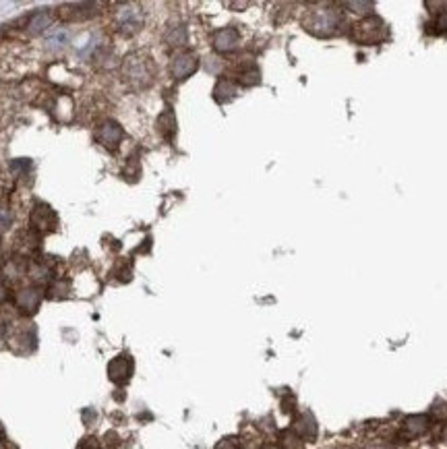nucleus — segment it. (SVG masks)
<instances>
[{"instance_id": "obj_1", "label": "nucleus", "mask_w": 447, "mask_h": 449, "mask_svg": "<svg viewBox=\"0 0 447 449\" xmlns=\"http://www.w3.org/2000/svg\"><path fill=\"white\" fill-rule=\"evenodd\" d=\"M303 25L308 33L317 38H332L342 31L344 19H342V13L332 6H317L307 11V15L303 17Z\"/></svg>"}, {"instance_id": "obj_2", "label": "nucleus", "mask_w": 447, "mask_h": 449, "mask_svg": "<svg viewBox=\"0 0 447 449\" xmlns=\"http://www.w3.org/2000/svg\"><path fill=\"white\" fill-rule=\"evenodd\" d=\"M153 62L147 54L131 52L122 60V77L133 89H147L153 83Z\"/></svg>"}, {"instance_id": "obj_3", "label": "nucleus", "mask_w": 447, "mask_h": 449, "mask_svg": "<svg viewBox=\"0 0 447 449\" xmlns=\"http://www.w3.org/2000/svg\"><path fill=\"white\" fill-rule=\"evenodd\" d=\"M352 40L356 44H364V46H373L385 40L388 35V25L383 19L379 17H366L363 21H359L356 25H352Z\"/></svg>"}, {"instance_id": "obj_4", "label": "nucleus", "mask_w": 447, "mask_h": 449, "mask_svg": "<svg viewBox=\"0 0 447 449\" xmlns=\"http://www.w3.org/2000/svg\"><path fill=\"white\" fill-rule=\"evenodd\" d=\"M143 21H145V17H143L141 6L137 4H122L116 11V25L122 35H135L137 31H141Z\"/></svg>"}, {"instance_id": "obj_5", "label": "nucleus", "mask_w": 447, "mask_h": 449, "mask_svg": "<svg viewBox=\"0 0 447 449\" xmlns=\"http://www.w3.org/2000/svg\"><path fill=\"white\" fill-rule=\"evenodd\" d=\"M197 69H199V56L189 52V50L174 54L172 60H170V75L176 81L189 79Z\"/></svg>"}, {"instance_id": "obj_6", "label": "nucleus", "mask_w": 447, "mask_h": 449, "mask_svg": "<svg viewBox=\"0 0 447 449\" xmlns=\"http://www.w3.org/2000/svg\"><path fill=\"white\" fill-rule=\"evenodd\" d=\"M95 137H98L100 145H104V147L110 149V152H116V149L120 147V141H122V137H124V131H122V127H120L116 120H106V123H102V125L98 127Z\"/></svg>"}, {"instance_id": "obj_7", "label": "nucleus", "mask_w": 447, "mask_h": 449, "mask_svg": "<svg viewBox=\"0 0 447 449\" xmlns=\"http://www.w3.org/2000/svg\"><path fill=\"white\" fill-rule=\"evenodd\" d=\"M131 375H133V358L129 354H120V356L112 358L108 365V377L112 383L124 385V383H129Z\"/></svg>"}, {"instance_id": "obj_8", "label": "nucleus", "mask_w": 447, "mask_h": 449, "mask_svg": "<svg viewBox=\"0 0 447 449\" xmlns=\"http://www.w3.org/2000/svg\"><path fill=\"white\" fill-rule=\"evenodd\" d=\"M56 224H58V217H56V213L52 212V208H48V205H37V208L31 212V228L37 230V232H42V234H44V232H46V234L54 232Z\"/></svg>"}, {"instance_id": "obj_9", "label": "nucleus", "mask_w": 447, "mask_h": 449, "mask_svg": "<svg viewBox=\"0 0 447 449\" xmlns=\"http://www.w3.org/2000/svg\"><path fill=\"white\" fill-rule=\"evenodd\" d=\"M240 44V33L234 27H222L214 33V50L220 54L234 52Z\"/></svg>"}, {"instance_id": "obj_10", "label": "nucleus", "mask_w": 447, "mask_h": 449, "mask_svg": "<svg viewBox=\"0 0 447 449\" xmlns=\"http://www.w3.org/2000/svg\"><path fill=\"white\" fill-rule=\"evenodd\" d=\"M42 298H44V294H42L40 288H23V290L17 292V296H15V305H17V309H19L21 313H25V315H33V313L40 309Z\"/></svg>"}, {"instance_id": "obj_11", "label": "nucleus", "mask_w": 447, "mask_h": 449, "mask_svg": "<svg viewBox=\"0 0 447 449\" xmlns=\"http://www.w3.org/2000/svg\"><path fill=\"white\" fill-rule=\"evenodd\" d=\"M292 431L303 439V441H315L317 439V421L310 412H303L294 419V424H292Z\"/></svg>"}, {"instance_id": "obj_12", "label": "nucleus", "mask_w": 447, "mask_h": 449, "mask_svg": "<svg viewBox=\"0 0 447 449\" xmlns=\"http://www.w3.org/2000/svg\"><path fill=\"white\" fill-rule=\"evenodd\" d=\"M100 4L95 2H81V4H69V8L64 6V11L60 13L66 21H77V19H91L95 17L100 11Z\"/></svg>"}, {"instance_id": "obj_13", "label": "nucleus", "mask_w": 447, "mask_h": 449, "mask_svg": "<svg viewBox=\"0 0 447 449\" xmlns=\"http://www.w3.org/2000/svg\"><path fill=\"white\" fill-rule=\"evenodd\" d=\"M429 426H431V419L426 414H412V416H406V421L402 424V431L408 437H420L429 431Z\"/></svg>"}, {"instance_id": "obj_14", "label": "nucleus", "mask_w": 447, "mask_h": 449, "mask_svg": "<svg viewBox=\"0 0 447 449\" xmlns=\"http://www.w3.org/2000/svg\"><path fill=\"white\" fill-rule=\"evenodd\" d=\"M234 96H236V85L230 79H224V77L218 79L216 87H214V100L218 104H226V102L234 100Z\"/></svg>"}, {"instance_id": "obj_15", "label": "nucleus", "mask_w": 447, "mask_h": 449, "mask_svg": "<svg viewBox=\"0 0 447 449\" xmlns=\"http://www.w3.org/2000/svg\"><path fill=\"white\" fill-rule=\"evenodd\" d=\"M158 131L168 141L174 139V135H176V116H174V112L170 108L160 114V118H158Z\"/></svg>"}, {"instance_id": "obj_16", "label": "nucleus", "mask_w": 447, "mask_h": 449, "mask_svg": "<svg viewBox=\"0 0 447 449\" xmlns=\"http://www.w3.org/2000/svg\"><path fill=\"white\" fill-rule=\"evenodd\" d=\"M164 40H166L168 46L172 48H178V46H185L187 44V27L182 23H174L166 29L164 33Z\"/></svg>"}, {"instance_id": "obj_17", "label": "nucleus", "mask_w": 447, "mask_h": 449, "mask_svg": "<svg viewBox=\"0 0 447 449\" xmlns=\"http://www.w3.org/2000/svg\"><path fill=\"white\" fill-rule=\"evenodd\" d=\"M236 77H238V83H240V85L252 87V85H259V83H261V71H259L255 64H247V67L238 69Z\"/></svg>"}, {"instance_id": "obj_18", "label": "nucleus", "mask_w": 447, "mask_h": 449, "mask_svg": "<svg viewBox=\"0 0 447 449\" xmlns=\"http://www.w3.org/2000/svg\"><path fill=\"white\" fill-rule=\"evenodd\" d=\"M29 31L31 33H40V31H46L50 27V13L48 11H37L31 15L29 19Z\"/></svg>"}, {"instance_id": "obj_19", "label": "nucleus", "mask_w": 447, "mask_h": 449, "mask_svg": "<svg viewBox=\"0 0 447 449\" xmlns=\"http://www.w3.org/2000/svg\"><path fill=\"white\" fill-rule=\"evenodd\" d=\"M279 449H305V445H303V439L290 428L279 435Z\"/></svg>"}, {"instance_id": "obj_20", "label": "nucleus", "mask_w": 447, "mask_h": 449, "mask_svg": "<svg viewBox=\"0 0 447 449\" xmlns=\"http://www.w3.org/2000/svg\"><path fill=\"white\" fill-rule=\"evenodd\" d=\"M346 8H350L352 13H359V15H366L375 8L373 2H346Z\"/></svg>"}, {"instance_id": "obj_21", "label": "nucleus", "mask_w": 447, "mask_h": 449, "mask_svg": "<svg viewBox=\"0 0 447 449\" xmlns=\"http://www.w3.org/2000/svg\"><path fill=\"white\" fill-rule=\"evenodd\" d=\"M216 449H243V443L238 437H224L222 441L216 445Z\"/></svg>"}, {"instance_id": "obj_22", "label": "nucleus", "mask_w": 447, "mask_h": 449, "mask_svg": "<svg viewBox=\"0 0 447 449\" xmlns=\"http://www.w3.org/2000/svg\"><path fill=\"white\" fill-rule=\"evenodd\" d=\"M8 298V288H6V284L0 280V302H4Z\"/></svg>"}, {"instance_id": "obj_23", "label": "nucleus", "mask_w": 447, "mask_h": 449, "mask_svg": "<svg viewBox=\"0 0 447 449\" xmlns=\"http://www.w3.org/2000/svg\"><path fill=\"white\" fill-rule=\"evenodd\" d=\"M228 6H230V8H247L249 2H228Z\"/></svg>"}, {"instance_id": "obj_24", "label": "nucleus", "mask_w": 447, "mask_h": 449, "mask_svg": "<svg viewBox=\"0 0 447 449\" xmlns=\"http://www.w3.org/2000/svg\"><path fill=\"white\" fill-rule=\"evenodd\" d=\"M81 449H100V448H98V443H93L91 439H87V441L81 443Z\"/></svg>"}, {"instance_id": "obj_25", "label": "nucleus", "mask_w": 447, "mask_h": 449, "mask_svg": "<svg viewBox=\"0 0 447 449\" xmlns=\"http://www.w3.org/2000/svg\"><path fill=\"white\" fill-rule=\"evenodd\" d=\"M441 441L447 443V424H446V428H443V433H441Z\"/></svg>"}, {"instance_id": "obj_26", "label": "nucleus", "mask_w": 447, "mask_h": 449, "mask_svg": "<svg viewBox=\"0 0 447 449\" xmlns=\"http://www.w3.org/2000/svg\"><path fill=\"white\" fill-rule=\"evenodd\" d=\"M263 449H279V448H276V445H265Z\"/></svg>"}, {"instance_id": "obj_27", "label": "nucleus", "mask_w": 447, "mask_h": 449, "mask_svg": "<svg viewBox=\"0 0 447 449\" xmlns=\"http://www.w3.org/2000/svg\"><path fill=\"white\" fill-rule=\"evenodd\" d=\"M0 449H4V445H2V441H0Z\"/></svg>"}, {"instance_id": "obj_28", "label": "nucleus", "mask_w": 447, "mask_h": 449, "mask_svg": "<svg viewBox=\"0 0 447 449\" xmlns=\"http://www.w3.org/2000/svg\"><path fill=\"white\" fill-rule=\"evenodd\" d=\"M371 449H388V448H371Z\"/></svg>"}]
</instances>
